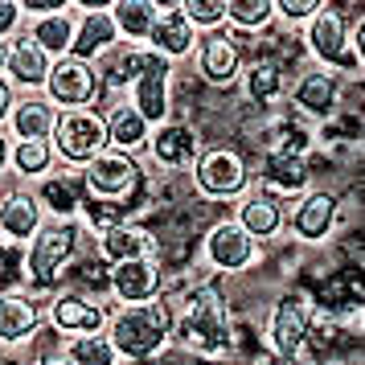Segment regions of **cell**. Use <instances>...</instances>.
Segmentation results:
<instances>
[{"label":"cell","mask_w":365,"mask_h":365,"mask_svg":"<svg viewBox=\"0 0 365 365\" xmlns=\"http://www.w3.org/2000/svg\"><path fill=\"white\" fill-rule=\"evenodd\" d=\"M160 308L168 316V345L185 349L197 361H222L226 357V329H230V304L217 292V283L193 279L189 287L160 292Z\"/></svg>","instance_id":"cell-1"},{"label":"cell","mask_w":365,"mask_h":365,"mask_svg":"<svg viewBox=\"0 0 365 365\" xmlns=\"http://www.w3.org/2000/svg\"><path fill=\"white\" fill-rule=\"evenodd\" d=\"M299 46L308 50L312 66L332 70V74H349V78H361L365 74V17H349L345 9L324 4L312 13V21L304 25Z\"/></svg>","instance_id":"cell-2"},{"label":"cell","mask_w":365,"mask_h":365,"mask_svg":"<svg viewBox=\"0 0 365 365\" xmlns=\"http://www.w3.org/2000/svg\"><path fill=\"white\" fill-rule=\"evenodd\" d=\"M83 238H86V230L78 222H46L25 242V259H21L25 287L37 292V296L58 292L62 287V275L70 271V263L83 255Z\"/></svg>","instance_id":"cell-3"},{"label":"cell","mask_w":365,"mask_h":365,"mask_svg":"<svg viewBox=\"0 0 365 365\" xmlns=\"http://www.w3.org/2000/svg\"><path fill=\"white\" fill-rule=\"evenodd\" d=\"M316 304L304 287H287L271 299L267 308V320L259 336H263V353L279 365H308L312 353H308V324H312Z\"/></svg>","instance_id":"cell-4"},{"label":"cell","mask_w":365,"mask_h":365,"mask_svg":"<svg viewBox=\"0 0 365 365\" xmlns=\"http://www.w3.org/2000/svg\"><path fill=\"white\" fill-rule=\"evenodd\" d=\"M103 332L119 353V361H156L168 349V316L160 308V299L135 304V308H111Z\"/></svg>","instance_id":"cell-5"},{"label":"cell","mask_w":365,"mask_h":365,"mask_svg":"<svg viewBox=\"0 0 365 365\" xmlns=\"http://www.w3.org/2000/svg\"><path fill=\"white\" fill-rule=\"evenodd\" d=\"M189 181H193V193L201 201H234L242 197L255 181V168L238 148H226V144H205L197 152V160L189 165Z\"/></svg>","instance_id":"cell-6"},{"label":"cell","mask_w":365,"mask_h":365,"mask_svg":"<svg viewBox=\"0 0 365 365\" xmlns=\"http://www.w3.org/2000/svg\"><path fill=\"white\" fill-rule=\"evenodd\" d=\"M83 193L91 201H119L128 214L135 210V197L144 189V165L135 156H123L115 148H103L95 160H86L78 168Z\"/></svg>","instance_id":"cell-7"},{"label":"cell","mask_w":365,"mask_h":365,"mask_svg":"<svg viewBox=\"0 0 365 365\" xmlns=\"http://www.w3.org/2000/svg\"><path fill=\"white\" fill-rule=\"evenodd\" d=\"M53 156L66 168H83L86 160H95L107 148V128H103V111L95 107H78V111H58L53 123Z\"/></svg>","instance_id":"cell-8"},{"label":"cell","mask_w":365,"mask_h":365,"mask_svg":"<svg viewBox=\"0 0 365 365\" xmlns=\"http://www.w3.org/2000/svg\"><path fill=\"white\" fill-rule=\"evenodd\" d=\"M341 226V197L324 189V185H312L308 193H299L296 201H287V222H283V234H292L304 247H320L329 242Z\"/></svg>","instance_id":"cell-9"},{"label":"cell","mask_w":365,"mask_h":365,"mask_svg":"<svg viewBox=\"0 0 365 365\" xmlns=\"http://www.w3.org/2000/svg\"><path fill=\"white\" fill-rule=\"evenodd\" d=\"M201 255H205V267H214L217 275H247L250 267L259 263L263 247L230 214H222L201 234Z\"/></svg>","instance_id":"cell-10"},{"label":"cell","mask_w":365,"mask_h":365,"mask_svg":"<svg viewBox=\"0 0 365 365\" xmlns=\"http://www.w3.org/2000/svg\"><path fill=\"white\" fill-rule=\"evenodd\" d=\"M247 41L230 29H214V34H197V46L189 53L193 62V74H197L205 86L214 91H226V86L238 83V74L247 66Z\"/></svg>","instance_id":"cell-11"},{"label":"cell","mask_w":365,"mask_h":365,"mask_svg":"<svg viewBox=\"0 0 365 365\" xmlns=\"http://www.w3.org/2000/svg\"><path fill=\"white\" fill-rule=\"evenodd\" d=\"M173 62H165V58H156V53L148 50V62H144V70L135 74V83L128 86V107H132L135 115L144 119L148 128H160V123H168L173 115V86H177V74H173Z\"/></svg>","instance_id":"cell-12"},{"label":"cell","mask_w":365,"mask_h":365,"mask_svg":"<svg viewBox=\"0 0 365 365\" xmlns=\"http://www.w3.org/2000/svg\"><path fill=\"white\" fill-rule=\"evenodd\" d=\"M111 299L86 296L78 287H58L46 296V324L53 332H66V336H86V332H103L107 329V316H111Z\"/></svg>","instance_id":"cell-13"},{"label":"cell","mask_w":365,"mask_h":365,"mask_svg":"<svg viewBox=\"0 0 365 365\" xmlns=\"http://www.w3.org/2000/svg\"><path fill=\"white\" fill-rule=\"evenodd\" d=\"M336 103H341V74L332 70L304 66L296 78H287V111L312 128L336 119Z\"/></svg>","instance_id":"cell-14"},{"label":"cell","mask_w":365,"mask_h":365,"mask_svg":"<svg viewBox=\"0 0 365 365\" xmlns=\"http://www.w3.org/2000/svg\"><path fill=\"white\" fill-rule=\"evenodd\" d=\"M41 95H46V103L58 107V111H78V107H91V103L103 95L99 66L78 62V58H70V53H66V58H53Z\"/></svg>","instance_id":"cell-15"},{"label":"cell","mask_w":365,"mask_h":365,"mask_svg":"<svg viewBox=\"0 0 365 365\" xmlns=\"http://www.w3.org/2000/svg\"><path fill=\"white\" fill-rule=\"evenodd\" d=\"M74 9V41H70V58L99 66L107 53L123 46L111 21V0H78Z\"/></svg>","instance_id":"cell-16"},{"label":"cell","mask_w":365,"mask_h":365,"mask_svg":"<svg viewBox=\"0 0 365 365\" xmlns=\"http://www.w3.org/2000/svg\"><path fill=\"white\" fill-rule=\"evenodd\" d=\"M205 148V140L193 123L185 119H168L160 128H152L148 144H144V156L156 173H189V165L197 160V152Z\"/></svg>","instance_id":"cell-17"},{"label":"cell","mask_w":365,"mask_h":365,"mask_svg":"<svg viewBox=\"0 0 365 365\" xmlns=\"http://www.w3.org/2000/svg\"><path fill=\"white\" fill-rule=\"evenodd\" d=\"M46 329V296L29 287H0V345H29Z\"/></svg>","instance_id":"cell-18"},{"label":"cell","mask_w":365,"mask_h":365,"mask_svg":"<svg viewBox=\"0 0 365 365\" xmlns=\"http://www.w3.org/2000/svg\"><path fill=\"white\" fill-rule=\"evenodd\" d=\"M165 292V267L160 259H132V263H115L107 275V299L115 308H135V304H152Z\"/></svg>","instance_id":"cell-19"},{"label":"cell","mask_w":365,"mask_h":365,"mask_svg":"<svg viewBox=\"0 0 365 365\" xmlns=\"http://www.w3.org/2000/svg\"><path fill=\"white\" fill-rule=\"evenodd\" d=\"M197 46V29L185 21L181 13V0H165V4H156V21H152L148 29V41H144V50H152L156 58H165V62H189V53Z\"/></svg>","instance_id":"cell-20"},{"label":"cell","mask_w":365,"mask_h":365,"mask_svg":"<svg viewBox=\"0 0 365 365\" xmlns=\"http://www.w3.org/2000/svg\"><path fill=\"white\" fill-rule=\"evenodd\" d=\"M230 217L242 226V230L263 247V242H275L283 234V222H287V201H279L275 193H267V189H259V185L250 181V189L242 193V197L234 201Z\"/></svg>","instance_id":"cell-21"},{"label":"cell","mask_w":365,"mask_h":365,"mask_svg":"<svg viewBox=\"0 0 365 365\" xmlns=\"http://www.w3.org/2000/svg\"><path fill=\"white\" fill-rule=\"evenodd\" d=\"M238 83H242V99L255 107V111H267V115H275L283 103H287V70L283 62L275 58H247V66L238 74Z\"/></svg>","instance_id":"cell-22"},{"label":"cell","mask_w":365,"mask_h":365,"mask_svg":"<svg viewBox=\"0 0 365 365\" xmlns=\"http://www.w3.org/2000/svg\"><path fill=\"white\" fill-rule=\"evenodd\" d=\"M41 226H46V214L29 185L0 189V247H25Z\"/></svg>","instance_id":"cell-23"},{"label":"cell","mask_w":365,"mask_h":365,"mask_svg":"<svg viewBox=\"0 0 365 365\" xmlns=\"http://www.w3.org/2000/svg\"><path fill=\"white\" fill-rule=\"evenodd\" d=\"M255 185L275 193L279 201H296L299 193H308L316 185L312 160H299V156H283V152H263V165L255 173Z\"/></svg>","instance_id":"cell-24"},{"label":"cell","mask_w":365,"mask_h":365,"mask_svg":"<svg viewBox=\"0 0 365 365\" xmlns=\"http://www.w3.org/2000/svg\"><path fill=\"white\" fill-rule=\"evenodd\" d=\"M29 189H34L46 222H78V210H83V201H86L78 168H53L50 177H41Z\"/></svg>","instance_id":"cell-25"},{"label":"cell","mask_w":365,"mask_h":365,"mask_svg":"<svg viewBox=\"0 0 365 365\" xmlns=\"http://www.w3.org/2000/svg\"><path fill=\"white\" fill-rule=\"evenodd\" d=\"M95 255H99L107 267L115 263H132V259H160V242L148 226H135V222H123V226H111V230L95 234Z\"/></svg>","instance_id":"cell-26"},{"label":"cell","mask_w":365,"mask_h":365,"mask_svg":"<svg viewBox=\"0 0 365 365\" xmlns=\"http://www.w3.org/2000/svg\"><path fill=\"white\" fill-rule=\"evenodd\" d=\"M17 95H41L46 86V74H50V58L37 50L25 34H17L9 41V53H4V70H0Z\"/></svg>","instance_id":"cell-27"},{"label":"cell","mask_w":365,"mask_h":365,"mask_svg":"<svg viewBox=\"0 0 365 365\" xmlns=\"http://www.w3.org/2000/svg\"><path fill=\"white\" fill-rule=\"evenodd\" d=\"M21 34L29 37L50 62L53 58H66L70 41H74V9L62 4V9H53V13H41V17H25V29H21Z\"/></svg>","instance_id":"cell-28"},{"label":"cell","mask_w":365,"mask_h":365,"mask_svg":"<svg viewBox=\"0 0 365 365\" xmlns=\"http://www.w3.org/2000/svg\"><path fill=\"white\" fill-rule=\"evenodd\" d=\"M103 128H107V148L123 152V156H140L144 144H148V135H152V128L135 115L128 103L103 107Z\"/></svg>","instance_id":"cell-29"},{"label":"cell","mask_w":365,"mask_h":365,"mask_svg":"<svg viewBox=\"0 0 365 365\" xmlns=\"http://www.w3.org/2000/svg\"><path fill=\"white\" fill-rule=\"evenodd\" d=\"M53 123H58V107H50L46 95H17L4 128L17 140H50Z\"/></svg>","instance_id":"cell-30"},{"label":"cell","mask_w":365,"mask_h":365,"mask_svg":"<svg viewBox=\"0 0 365 365\" xmlns=\"http://www.w3.org/2000/svg\"><path fill=\"white\" fill-rule=\"evenodd\" d=\"M9 168L21 177V185H37L41 177H50L58 168V156H53L50 140H13L9 148Z\"/></svg>","instance_id":"cell-31"},{"label":"cell","mask_w":365,"mask_h":365,"mask_svg":"<svg viewBox=\"0 0 365 365\" xmlns=\"http://www.w3.org/2000/svg\"><path fill=\"white\" fill-rule=\"evenodd\" d=\"M111 21L123 46H144L156 21V0H111Z\"/></svg>","instance_id":"cell-32"},{"label":"cell","mask_w":365,"mask_h":365,"mask_svg":"<svg viewBox=\"0 0 365 365\" xmlns=\"http://www.w3.org/2000/svg\"><path fill=\"white\" fill-rule=\"evenodd\" d=\"M275 21V4L271 0H226V29L238 37L263 34Z\"/></svg>","instance_id":"cell-33"},{"label":"cell","mask_w":365,"mask_h":365,"mask_svg":"<svg viewBox=\"0 0 365 365\" xmlns=\"http://www.w3.org/2000/svg\"><path fill=\"white\" fill-rule=\"evenodd\" d=\"M70 365H123L119 361V353L111 349L107 341V332H86V336H66V345H62Z\"/></svg>","instance_id":"cell-34"},{"label":"cell","mask_w":365,"mask_h":365,"mask_svg":"<svg viewBox=\"0 0 365 365\" xmlns=\"http://www.w3.org/2000/svg\"><path fill=\"white\" fill-rule=\"evenodd\" d=\"M181 13L197 34L226 29V0H181Z\"/></svg>","instance_id":"cell-35"},{"label":"cell","mask_w":365,"mask_h":365,"mask_svg":"<svg viewBox=\"0 0 365 365\" xmlns=\"http://www.w3.org/2000/svg\"><path fill=\"white\" fill-rule=\"evenodd\" d=\"M271 4H275V21L292 25V29H304L312 21V13L320 9V0H271Z\"/></svg>","instance_id":"cell-36"},{"label":"cell","mask_w":365,"mask_h":365,"mask_svg":"<svg viewBox=\"0 0 365 365\" xmlns=\"http://www.w3.org/2000/svg\"><path fill=\"white\" fill-rule=\"evenodd\" d=\"M25 29V13L17 0H0V41H13Z\"/></svg>","instance_id":"cell-37"},{"label":"cell","mask_w":365,"mask_h":365,"mask_svg":"<svg viewBox=\"0 0 365 365\" xmlns=\"http://www.w3.org/2000/svg\"><path fill=\"white\" fill-rule=\"evenodd\" d=\"M13 103H17V91H13V83L0 74V128L9 123V111H13Z\"/></svg>","instance_id":"cell-38"},{"label":"cell","mask_w":365,"mask_h":365,"mask_svg":"<svg viewBox=\"0 0 365 365\" xmlns=\"http://www.w3.org/2000/svg\"><path fill=\"white\" fill-rule=\"evenodd\" d=\"M34 365H70V361H66L62 349H46V353H37L34 357Z\"/></svg>","instance_id":"cell-39"},{"label":"cell","mask_w":365,"mask_h":365,"mask_svg":"<svg viewBox=\"0 0 365 365\" xmlns=\"http://www.w3.org/2000/svg\"><path fill=\"white\" fill-rule=\"evenodd\" d=\"M9 148H13V140H9V132L0 128V177L9 173Z\"/></svg>","instance_id":"cell-40"},{"label":"cell","mask_w":365,"mask_h":365,"mask_svg":"<svg viewBox=\"0 0 365 365\" xmlns=\"http://www.w3.org/2000/svg\"><path fill=\"white\" fill-rule=\"evenodd\" d=\"M4 53H9V41H0V70H4Z\"/></svg>","instance_id":"cell-41"}]
</instances>
